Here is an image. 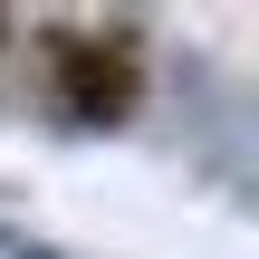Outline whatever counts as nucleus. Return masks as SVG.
Segmentation results:
<instances>
[{
    "mask_svg": "<svg viewBox=\"0 0 259 259\" xmlns=\"http://www.w3.org/2000/svg\"><path fill=\"white\" fill-rule=\"evenodd\" d=\"M38 96L67 125H125L144 106V38L135 19H38Z\"/></svg>",
    "mask_w": 259,
    "mask_h": 259,
    "instance_id": "nucleus-1",
    "label": "nucleus"
}]
</instances>
